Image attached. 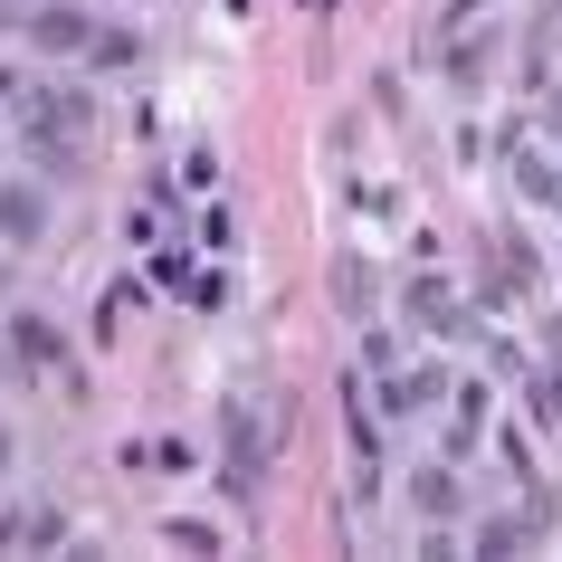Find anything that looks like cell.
<instances>
[{
  "instance_id": "7a4b0ae2",
  "label": "cell",
  "mask_w": 562,
  "mask_h": 562,
  "mask_svg": "<svg viewBox=\"0 0 562 562\" xmlns=\"http://www.w3.org/2000/svg\"><path fill=\"white\" fill-rule=\"evenodd\" d=\"M419 515H458V476L448 468H419Z\"/></svg>"
},
{
  "instance_id": "6da1fadb",
  "label": "cell",
  "mask_w": 562,
  "mask_h": 562,
  "mask_svg": "<svg viewBox=\"0 0 562 562\" xmlns=\"http://www.w3.org/2000/svg\"><path fill=\"white\" fill-rule=\"evenodd\" d=\"M30 38H38V48H87V20H77V10H48V0H38V10H30Z\"/></svg>"
},
{
  "instance_id": "3957f363",
  "label": "cell",
  "mask_w": 562,
  "mask_h": 562,
  "mask_svg": "<svg viewBox=\"0 0 562 562\" xmlns=\"http://www.w3.org/2000/svg\"><path fill=\"white\" fill-rule=\"evenodd\" d=\"M38 229V201L30 191H0V238H30Z\"/></svg>"
},
{
  "instance_id": "277c9868",
  "label": "cell",
  "mask_w": 562,
  "mask_h": 562,
  "mask_svg": "<svg viewBox=\"0 0 562 562\" xmlns=\"http://www.w3.org/2000/svg\"><path fill=\"white\" fill-rule=\"evenodd\" d=\"M20 362H30V372H38V362H58V334L38 325V315H20Z\"/></svg>"
}]
</instances>
